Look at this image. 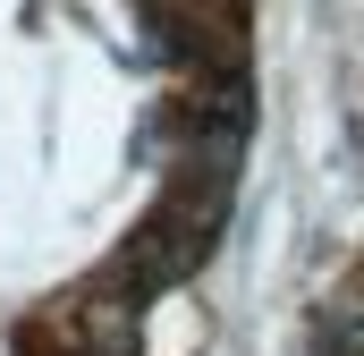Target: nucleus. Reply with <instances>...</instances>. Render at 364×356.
Segmentation results:
<instances>
[{
  "mask_svg": "<svg viewBox=\"0 0 364 356\" xmlns=\"http://www.w3.org/2000/svg\"><path fill=\"white\" fill-rule=\"evenodd\" d=\"M212 221H220V195H212V187H203V195H178L170 212H153V229L136 238L127 271H136L144 288H170V280H186V271L203 263V246H212Z\"/></svg>",
  "mask_w": 364,
  "mask_h": 356,
  "instance_id": "obj_1",
  "label": "nucleus"
}]
</instances>
